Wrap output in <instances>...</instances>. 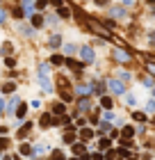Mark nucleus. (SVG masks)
<instances>
[{"label": "nucleus", "mask_w": 155, "mask_h": 160, "mask_svg": "<svg viewBox=\"0 0 155 160\" xmlns=\"http://www.w3.org/2000/svg\"><path fill=\"white\" fill-rule=\"evenodd\" d=\"M100 105H103L105 110H112V98H107V96H103L100 98Z\"/></svg>", "instance_id": "obj_10"}, {"label": "nucleus", "mask_w": 155, "mask_h": 160, "mask_svg": "<svg viewBox=\"0 0 155 160\" xmlns=\"http://www.w3.org/2000/svg\"><path fill=\"white\" fill-rule=\"evenodd\" d=\"M2 110H5V103H2V101H0V114H2Z\"/></svg>", "instance_id": "obj_32"}, {"label": "nucleus", "mask_w": 155, "mask_h": 160, "mask_svg": "<svg viewBox=\"0 0 155 160\" xmlns=\"http://www.w3.org/2000/svg\"><path fill=\"white\" fill-rule=\"evenodd\" d=\"M116 60H121V62H128L130 55H128V53H123V51H116Z\"/></svg>", "instance_id": "obj_13"}, {"label": "nucleus", "mask_w": 155, "mask_h": 160, "mask_svg": "<svg viewBox=\"0 0 155 160\" xmlns=\"http://www.w3.org/2000/svg\"><path fill=\"white\" fill-rule=\"evenodd\" d=\"M25 112H27V105H25V103H18V110H16L18 119H23V117H25Z\"/></svg>", "instance_id": "obj_8"}, {"label": "nucleus", "mask_w": 155, "mask_h": 160, "mask_svg": "<svg viewBox=\"0 0 155 160\" xmlns=\"http://www.w3.org/2000/svg\"><path fill=\"white\" fill-rule=\"evenodd\" d=\"M2 53H11V44H2Z\"/></svg>", "instance_id": "obj_27"}, {"label": "nucleus", "mask_w": 155, "mask_h": 160, "mask_svg": "<svg viewBox=\"0 0 155 160\" xmlns=\"http://www.w3.org/2000/svg\"><path fill=\"white\" fill-rule=\"evenodd\" d=\"M64 112V105H55V114H62Z\"/></svg>", "instance_id": "obj_28"}, {"label": "nucleus", "mask_w": 155, "mask_h": 160, "mask_svg": "<svg viewBox=\"0 0 155 160\" xmlns=\"http://www.w3.org/2000/svg\"><path fill=\"white\" fill-rule=\"evenodd\" d=\"M144 119H146V117H144L141 112H134V121H144Z\"/></svg>", "instance_id": "obj_26"}, {"label": "nucleus", "mask_w": 155, "mask_h": 160, "mask_svg": "<svg viewBox=\"0 0 155 160\" xmlns=\"http://www.w3.org/2000/svg\"><path fill=\"white\" fill-rule=\"evenodd\" d=\"M146 110H148V112H153V110H155V103H153V101H148V105H146Z\"/></svg>", "instance_id": "obj_29"}, {"label": "nucleus", "mask_w": 155, "mask_h": 160, "mask_svg": "<svg viewBox=\"0 0 155 160\" xmlns=\"http://www.w3.org/2000/svg\"><path fill=\"white\" fill-rule=\"evenodd\" d=\"M2 160H11V158H9V155H5V158H2Z\"/></svg>", "instance_id": "obj_33"}, {"label": "nucleus", "mask_w": 155, "mask_h": 160, "mask_svg": "<svg viewBox=\"0 0 155 160\" xmlns=\"http://www.w3.org/2000/svg\"><path fill=\"white\" fill-rule=\"evenodd\" d=\"M57 14H59V18H66V16L71 14V11H68L66 7H59V9H57Z\"/></svg>", "instance_id": "obj_19"}, {"label": "nucleus", "mask_w": 155, "mask_h": 160, "mask_svg": "<svg viewBox=\"0 0 155 160\" xmlns=\"http://www.w3.org/2000/svg\"><path fill=\"white\" fill-rule=\"evenodd\" d=\"M89 105H91V103H89L87 98H84V101H80V110H82V112H87V110H89Z\"/></svg>", "instance_id": "obj_20"}, {"label": "nucleus", "mask_w": 155, "mask_h": 160, "mask_svg": "<svg viewBox=\"0 0 155 160\" xmlns=\"http://www.w3.org/2000/svg\"><path fill=\"white\" fill-rule=\"evenodd\" d=\"M7 142H9V139H5V137H0V149H5V146H7Z\"/></svg>", "instance_id": "obj_30"}, {"label": "nucleus", "mask_w": 155, "mask_h": 160, "mask_svg": "<svg viewBox=\"0 0 155 160\" xmlns=\"http://www.w3.org/2000/svg\"><path fill=\"white\" fill-rule=\"evenodd\" d=\"M23 7H25V14L23 16H32V0H23Z\"/></svg>", "instance_id": "obj_9"}, {"label": "nucleus", "mask_w": 155, "mask_h": 160, "mask_svg": "<svg viewBox=\"0 0 155 160\" xmlns=\"http://www.w3.org/2000/svg\"><path fill=\"white\" fill-rule=\"evenodd\" d=\"M59 41H62V39H59V37H52V39H50V46H59Z\"/></svg>", "instance_id": "obj_23"}, {"label": "nucleus", "mask_w": 155, "mask_h": 160, "mask_svg": "<svg viewBox=\"0 0 155 160\" xmlns=\"http://www.w3.org/2000/svg\"><path fill=\"white\" fill-rule=\"evenodd\" d=\"M66 67H68V69H73V71H80V69H82V64L75 62V60H66Z\"/></svg>", "instance_id": "obj_5"}, {"label": "nucleus", "mask_w": 155, "mask_h": 160, "mask_svg": "<svg viewBox=\"0 0 155 160\" xmlns=\"http://www.w3.org/2000/svg\"><path fill=\"white\" fill-rule=\"evenodd\" d=\"M98 146H100V151H107V149H109V139H107V137H103V139L98 142Z\"/></svg>", "instance_id": "obj_14"}, {"label": "nucleus", "mask_w": 155, "mask_h": 160, "mask_svg": "<svg viewBox=\"0 0 155 160\" xmlns=\"http://www.w3.org/2000/svg\"><path fill=\"white\" fill-rule=\"evenodd\" d=\"M73 153H75V155L84 153V144H73Z\"/></svg>", "instance_id": "obj_18"}, {"label": "nucleus", "mask_w": 155, "mask_h": 160, "mask_svg": "<svg viewBox=\"0 0 155 160\" xmlns=\"http://www.w3.org/2000/svg\"><path fill=\"white\" fill-rule=\"evenodd\" d=\"M75 92L80 94V96H82V94H84V96H87V94L91 92V87H89V85H78V87H75Z\"/></svg>", "instance_id": "obj_4"}, {"label": "nucleus", "mask_w": 155, "mask_h": 160, "mask_svg": "<svg viewBox=\"0 0 155 160\" xmlns=\"http://www.w3.org/2000/svg\"><path fill=\"white\" fill-rule=\"evenodd\" d=\"M132 135H134V128H132V126H125V128H123V137L128 139V137H132Z\"/></svg>", "instance_id": "obj_15"}, {"label": "nucleus", "mask_w": 155, "mask_h": 160, "mask_svg": "<svg viewBox=\"0 0 155 160\" xmlns=\"http://www.w3.org/2000/svg\"><path fill=\"white\" fill-rule=\"evenodd\" d=\"M105 158H107V160H112V158H116V151H109V149H107V153H105Z\"/></svg>", "instance_id": "obj_25"}, {"label": "nucleus", "mask_w": 155, "mask_h": 160, "mask_svg": "<svg viewBox=\"0 0 155 160\" xmlns=\"http://www.w3.org/2000/svg\"><path fill=\"white\" fill-rule=\"evenodd\" d=\"M14 89H16V85H14V83H5V85H2V92H5V94H11Z\"/></svg>", "instance_id": "obj_11"}, {"label": "nucleus", "mask_w": 155, "mask_h": 160, "mask_svg": "<svg viewBox=\"0 0 155 160\" xmlns=\"http://www.w3.org/2000/svg\"><path fill=\"white\" fill-rule=\"evenodd\" d=\"M30 128H32V126H30V124H25V126H23L21 130H18V137H25V135L30 133Z\"/></svg>", "instance_id": "obj_16"}, {"label": "nucleus", "mask_w": 155, "mask_h": 160, "mask_svg": "<svg viewBox=\"0 0 155 160\" xmlns=\"http://www.w3.org/2000/svg\"><path fill=\"white\" fill-rule=\"evenodd\" d=\"M30 151H32V149H30V144H21V153H23V155H27Z\"/></svg>", "instance_id": "obj_22"}, {"label": "nucleus", "mask_w": 155, "mask_h": 160, "mask_svg": "<svg viewBox=\"0 0 155 160\" xmlns=\"http://www.w3.org/2000/svg\"><path fill=\"white\" fill-rule=\"evenodd\" d=\"M80 60H82V62H93V51L91 48H80Z\"/></svg>", "instance_id": "obj_1"}, {"label": "nucleus", "mask_w": 155, "mask_h": 160, "mask_svg": "<svg viewBox=\"0 0 155 160\" xmlns=\"http://www.w3.org/2000/svg\"><path fill=\"white\" fill-rule=\"evenodd\" d=\"M32 25H34V28H41L43 25V16L41 14H32Z\"/></svg>", "instance_id": "obj_3"}, {"label": "nucleus", "mask_w": 155, "mask_h": 160, "mask_svg": "<svg viewBox=\"0 0 155 160\" xmlns=\"http://www.w3.org/2000/svg\"><path fill=\"white\" fill-rule=\"evenodd\" d=\"M109 89H112L114 94H125V87L121 80H109Z\"/></svg>", "instance_id": "obj_2"}, {"label": "nucleus", "mask_w": 155, "mask_h": 160, "mask_svg": "<svg viewBox=\"0 0 155 160\" xmlns=\"http://www.w3.org/2000/svg\"><path fill=\"white\" fill-rule=\"evenodd\" d=\"M52 160H64V153L62 151H52Z\"/></svg>", "instance_id": "obj_21"}, {"label": "nucleus", "mask_w": 155, "mask_h": 160, "mask_svg": "<svg viewBox=\"0 0 155 160\" xmlns=\"http://www.w3.org/2000/svg\"><path fill=\"white\" fill-rule=\"evenodd\" d=\"M50 62L55 64V67H62V64H64V57H62V55H52V60H50Z\"/></svg>", "instance_id": "obj_12"}, {"label": "nucleus", "mask_w": 155, "mask_h": 160, "mask_svg": "<svg viewBox=\"0 0 155 160\" xmlns=\"http://www.w3.org/2000/svg\"><path fill=\"white\" fill-rule=\"evenodd\" d=\"M0 21H5V11L0 9Z\"/></svg>", "instance_id": "obj_31"}, {"label": "nucleus", "mask_w": 155, "mask_h": 160, "mask_svg": "<svg viewBox=\"0 0 155 160\" xmlns=\"http://www.w3.org/2000/svg\"><path fill=\"white\" fill-rule=\"evenodd\" d=\"M64 51H66L68 55H71V53H75V46H71V44H66V46H64Z\"/></svg>", "instance_id": "obj_24"}, {"label": "nucleus", "mask_w": 155, "mask_h": 160, "mask_svg": "<svg viewBox=\"0 0 155 160\" xmlns=\"http://www.w3.org/2000/svg\"><path fill=\"white\" fill-rule=\"evenodd\" d=\"M73 160H78V158H73Z\"/></svg>", "instance_id": "obj_34"}, {"label": "nucleus", "mask_w": 155, "mask_h": 160, "mask_svg": "<svg viewBox=\"0 0 155 160\" xmlns=\"http://www.w3.org/2000/svg\"><path fill=\"white\" fill-rule=\"evenodd\" d=\"M80 137H82V139H91L93 137V130L91 128H82V130H80Z\"/></svg>", "instance_id": "obj_7"}, {"label": "nucleus", "mask_w": 155, "mask_h": 160, "mask_svg": "<svg viewBox=\"0 0 155 160\" xmlns=\"http://www.w3.org/2000/svg\"><path fill=\"white\" fill-rule=\"evenodd\" d=\"M39 124H41L43 128H48V126H52V117H50V114H43V117H41V121H39Z\"/></svg>", "instance_id": "obj_6"}, {"label": "nucleus", "mask_w": 155, "mask_h": 160, "mask_svg": "<svg viewBox=\"0 0 155 160\" xmlns=\"http://www.w3.org/2000/svg\"><path fill=\"white\" fill-rule=\"evenodd\" d=\"M73 137H75V135H73V126H68V133L64 135V142H73Z\"/></svg>", "instance_id": "obj_17"}]
</instances>
